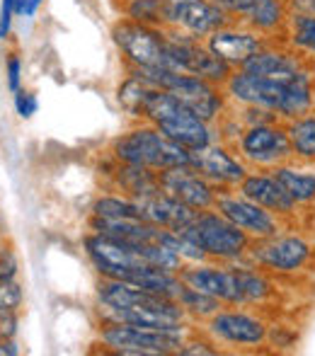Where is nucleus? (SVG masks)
Returning <instances> with one entry per match:
<instances>
[{
	"label": "nucleus",
	"instance_id": "obj_1",
	"mask_svg": "<svg viewBox=\"0 0 315 356\" xmlns=\"http://www.w3.org/2000/svg\"><path fill=\"white\" fill-rule=\"evenodd\" d=\"M223 90L228 102L269 109L282 122H289L315 109V68L298 78H267L236 68Z\"/></svg>",
	"mask_w": 315,
	"mask_h": 356
},
{
	"label": "nucleus",
	"instance_id": "obj_2",
	"mask_svg": "<svg viewBox=\"0 0 315 356\" xmlns=\"http://www.w3.org/2000/svg\"><path fill=\"white\" fill-rule=\"evenodd\" d=\"M245 262L277 279H296L315 272V235L306 228H286L250 243Z\"/></svg>",
	"mask_w": 315,
	"mask_h": 356
},
{
	"label": "nucleus",
	"instance_id": "obj_3",
	"mask_svg": "<svg viewBox=\"0 0 315 356\" xmlns=\"http://www.w3.org/2000/svg\"><path fill=\"white\" fill-rule=\"evenodd\" d=\"M141 119L160 129L170 141L179 143L189 153L199 148H207V145L216 141L211 124L204 122L202 117H197L192 109L184 107L168 90H158V88L151 90L146 104H143Z\"/></svg>",
	"mask_w": 315,
	"mask_h": 356
},
{
	"label": "nucleus",
	"instance_id": "obj_4",
	"mask_svg": "<svg viewBox=\"0 0 315 356\" xmlns=\"http://www.w3.org/2000/svg\"><path fill=\"white\" fill-rule=\"evenodd\" d=\"M129 71L141 75L153 88L168 90L184 107H189L197 117H202L209 124L218 122L228 109V97L223 85L209 83L199 75L172 71V68H129Z\"/></svg>",
	"mask_w": 315,
	"mask_h": 356
},
{
	"label": "nucleus",
	"instance_id": "obj_5",
	"mask_svg": "<svg viewBox=\"0 0 315 356\" xmlns=\"http://www.w3.org/2000/svg\"><path fill=\"white\" fill-rule=\"evenodd\" d=\"M112 155L124 165H136V168H146L153 172H163V170L177 168V165H189V158H192L187 148L170 141L160 129L148 122L122 134L112 143Z\"/></svg>",
	"mask_w": 315,
	"mask_h": 356
},
{
	"label": "nucleus",
	"instance_id": "obj_6",
	"mask_svg": "<svg viewBox=\"0 0 315 356\" xmlns=\"http://www.w3.org/2000/svg\"><path fill=\"white\" fill-rule=\"evenodd\" d=\"M179 235L194 243L207 259L213 262H245L250 250V238L248 233L233 225L226 216H221L216 209H207V211H199L197 218L187 225V228L177 230Z\"/></svg>",
	"mask_w": 315,
	"mask_h": 356
},
{
	"label": "nucleus",
	"instance_id": "obj_7",
	"mask_svg": "<svg viewBox=\"0 0 315 356\" xmlns=\"http://www.w3.org/2000/svg\"><path fill=\"white\" fill-rule=\"evenodd\" d=\"M187 330H153L124 323H102L99 342L122 356H168L177 354Z\"/></svg>",
	"mask_w": 315,
	"mask_h": 356
},
{
	"label": "nucleus",
	"instance_id": "obj_8",
	"mask_svg": "<svg viewBox=\"0 0 315 356\" xmlns=\"http://www.w3.org/2000/svg\"><path fill=\"white\" fill-rule=\"evenodd\" d=\"M112 39L127 68H170L168 34L163 27L119 17L112 24Z\"/></svg>",
	"mask_w": 315,
	"mask_h": 356
},
{
	"label": "nucleus",
	"instance_id": "obj_9",
	"mask_svg": "<svg viewBox=\"0 0 315 356\" xmlns=\"http://www.w3.org/2000/svg\"><path fill=\"white\" fill-rule=\"evenodd\" d=\"M233 150L248 165V170H267L269 172V170L293 160L286 122H264L245 127L233 141Z\"/></svg>",
	"mask_w": 315,
	"mask_h": 356
},
{
	"label": "nucleus",
	"instance_id": "obj_10",
	"mask_svg": "<svg viewBox=\"0 0 315 356\" xmlns=\"http://www.w3.org/2000/svg\"><path fill=\"white\" fill-rule=\"evenodd\" d=\"M207 332L216 344L236 349H262L269 344L272 323L262 313L228 305V310L221 308L207 320Z\"/></svg>",
	"mask_w": 315,
	"mask_h": 356
},
{
	"label": "nucleus",
	"instance_id": "obj_11",
	"mask_svg": "<svg viewBox=\"0 0 315 356\" xmlns=\"http://www.w3.org/2000/svg\"><path fill=\"white\" fill-rule=\"evenodd\" d=\"M165 34H168V58L172 71L199 75V78L216 85H226V80L236 71L223 58H218L202 39L187 37L179 32H168V29H165Z\"/></svg>",
	"mask_w": 315,
	"mask_h": 356
},
{
	"label": "nucleus",
	"instance_id": "obj_12",
	"mask_svg": "<svg viewBox=\"0 0 315 356\" xmlns=\"http://www.w3.org/2000/svg\"><path fill=\"white\" fill-rule=\"evenodd\" d=\"M236 22L211 0H163V29L194 39H207L211 32Z\"/></svg>",
	"mask_w": 315,
	"mask_h": 356
},
{
	"label": "nucleus",
	"instance_id": "obj_13",
	"mask_svg": "<svg viewBox=\"0 0 315 356\" xmlns=\"http://www.w3.org/2000/svg\"><path fill=\"white\" fill-rule=\"evenodd\" d=\"M221 216H226L233 225H238L243 233H248L252 240L257 238H269V235H277L286 228H296L289 220H284L282 216L267 211L259 204H255L252 199L243 197L238 189H218L216 204H213ZM301 228V225H298Z\"/></svg>",
	"mask_w": 315,
	"mask_h": 356
},
{
	"label": "nucleus",
	"instance_id": "obj_14",
	"mask_svg": "<svg viewBox=\"0 0 315 356\" xmlns=\"http://www.w3.org/2000/svg\"><path fill=\"white\" fill-rule=\"evenodd\" d=\"M85 254H88V259L102 279L127 282L134 272L151 267L143 259L136 243H124V240L109 238V235L102 233H92L85 238Z\"/></svg>",
	"mask_w": 315,
	"mask_h": 356
},
{
	"label": "nucleus",
	"instance_id": "obj_15",
	"mask_svg": "<svg viewBox=\"0 0 315 356\" xmlns=\"http://www.w3.org/2000/svg\"><path fill=\"white\" fill-rule=\"evenodd\" d=\"M179 279L194 291H202L207 296H213L223 305H238L245 308L243 279H240L238 264H207V262H189L179 269Z\"/></svg>",
	"mask_w": 315,
	"mask_h": 356
},
{
	"label": "nucleus",
	"instance_id": "obj_16",
	"mask_svg": "<svg viewBox=\"0 0 315 356\" xmlns=\"http://www.w3.org/2000/svg\"><path fill=\"white\" fill-rule=\"evenodd\" d=\"M238 192L243 194V197L252 199L255 204H259V207L267 209V211L282 216L284 220H289V223L296 225V228L303 223L301 209L289 197L284 184L279 182L272 172H267V170H250L243 182L238 184Z\"/></svg>",
	"mask_w": 315,
	"mask_h": 356
},
{
	"label": "nucleus",
	"instance_id": "obj_17",
	"mask_svg": "<svg viewBox=\"0 0 315 356\" xmlns=\"http://www.w3.org/2000/svg\"><path fill=\"white\" fill-rule=\"evenodd\" d=\"M158 182L165 194L187 204L194 211H207L216 204L218 187L209 182L202 172H197L192 165H177V168L163 170V172H158Z\"/></svg>",
	"mask_w": 315,
	"mask_h": 356
},
{
	"label": "nucleus",
	"instance_id": "obj_18",
	"mask_svg": "<svg viewBox=\"0 0 315 356\" xmlns=\"http://www.w3.org/2000/svg\"><path fill=\"white\" fill-rule=\"evenodd\" d=\"M189 165L197 172H202L209 182L216 184L218 189H238V184L250 172L248 165L238 158L236 150L216 141L207 145V148L192 150Z\"/></svg>",
	"mask_w": 315,
	"mask_h": 356
},
{
	"label": "nucleus",
	"instance_id": "obj_19",
	"mask_svg": "<svg viewBox=\"0 0 315 356\" xmlns=\"http://www.w3.org/2000/svg\"><path fill=\"white\" fill-rule=\"evenodd\" d=\"M204 42H207V47L211 49L218 58H223L228 66L240 68L250 56H255L259 49L267 47L272 39L255 32L252 27H248V24H243V22H231V24H226V27L211 32Z\"/></svg>",
	"mask_w": 315,
	"mask_h": 356
},
{
	"label": "nucleus",
	"instance_id": "obj_20",
	"mask_svg": "<svg viewBox=\"0 0 315 356\" xmlns=\"http://www.w3.org/2000/svg\"><path fill=\"white\" fill-rule=\"evenodd\" d=\"M240 68L255 75H267V78H298V75L315 68V63L298 56L284 42H269Z\"/></svg>",
	"mask_w": 315,
	"mask_h": 356
},
{
	"label": "nucleus",
	"instance_id": "obj_21",
	"mask_svg": "<svg viewBox=\"0 0 315 356\" xmlns=\"http://www.w3.org/2000/svg\"><path fill=\"white\" fill-rule=\"evenodd\" d=\"M138 202V209H141V216L143 220L148 223H156L160 228H168V230H182L197 218L199 211L189 209L187 204L177 202L172 199L170 194H165L160 189L158 194H151V197H143V199H136Z\"/></svg>",
	"mask_w": 315,
	"mask_h": 356
},
{
	"label": "nucleus",
	"instance_id": "obj_22",
	"mask_svg": "<svg viewBox=\"0 0 315 356\" xmlns=\"http://www.w3.org/2000/svg\"><path fill=\"white\" fill-rule=\"evenodd\" d=\"M269 172L284 184V189L296 202L301 213L315 211V165L291 160V163L279 165V168L269 170Z\"/></svg>",
	"mask_w": 315,
	"mask_h": 356
},
{
	"label": "nucleus",
	"instance_id": "obj_23",
	"mask_svg": "<svg viewBox=\"0 0 315 356\" xmlns=\"http://www.w3.org/2000/svg\"><path fill=\"white\" fill-rule=\"evenodd\" d=\"M240 22L252 27L255 32L264 34L272 42H282L289 22L286 0H255L252 8Z\"/></svg>",
	"mask_w": 315,
	"mask_h": 356
},
{
	"label": "nucleus",
	"instance_id": "obj_24",
	"mask_svg": "<svg viewBox=\"0 0 315 356\" xmlns=\"http://www.w3.org/2000/svg\"><path fill=\"white\" fill-rule=\"evenodd\" d=\"M286 134L291 141L293 160L315 165V109L286 122Z\"/></svg>",
	"mask_w": 315,
	"mask_h": 356
},
{
	"label": "nucleus",
	"instance_id": "obj_25",
	"mask_svg": "<svg viewBox=\"0 0 315 356\" xmlns=\"http://www.w3.org/2000/svg\"><path fill=\"white\" fill-rule=\"evenodd\" d=\"M282 42L298 56L315 63V15H289Z\"/></svg>",
	"mask_w": 315,
	"mask_h": 356
},
{
	"label": "nucleus",
	"instance_id": "obj_26",
	"mask_svg": "<svg viewBox=\"0 0 315 356\" xmlns=\"http://www.w3.org/2000/svg\"><path fill=\"white\" fill-rule=\"evenodd\" d=\"M117 182L122 187V192L131 199H143L151 197V194L160 192V182H158V172L146 168H136V165H124L117 172Z\"/></svg>",
	"mask_w": 315,
	"mask_h": 356
},
{
	"label": "nucleus",
	"instance_id": "obj_27",
	"mask_svg": "<svg viewBox=\"0 0 315 356\" xmlns=\"http://www.w3.org/2000/svg\"><path fill=\"white\" fill-rule=\"evenodd\" d=\"M151 90H153V85H148L141 75L129 71L127 78L122 80V85H119V90H117V99H119V104H122L124 112L141 119L143 104H146Z\"/></svg>",
	"mask_w": 315,
	"mask_h": 356
},
{
	"label": "nucleus",
	"instance_id": "obj_28",
	"mask_svg": "<svg viewBox=\"0 0 315 356\" xmlns=\"http://www.w3.org/2000/svg\"><path fill=\"white\" fill-rule=\"evenodd\" d=\"M177 303L182 305L184 313H187L189 318H194V320H209L213 313H218V310L223 308L221 300H216L213 296L202 293V291L189 289L187 284H184V289H182V293H179Z\"/></svg>",
	"mask_w": 315,
	"mask_h": 356
},
{
	"label": "nucleus",
	"instance_id": "obj_29",
	"mask_svg": "<svg viewBox=\"0 0 315 356\" xmlns=\"http://www.w3.org/2000/svg\"><path fill=\"white\" fill-rule=\"evenodd\" d=\"M92 216L97 218H143L136 199L117 197V194L99 197L92 207Z\"/></svg>",
	"mask_w": 315,
	"mask_h": 356
},
{
	"label": "nucleus",
	"instance_id": "obj_30",
	"mask_svg": "<svg viewBox=\"0 0 315 356\" xmlns=\"http://www.w3.org/2000/svg\"><path fill=\"white\" fill-rule=\"evenodd\" d=\"M124 17H131L136 22L163 27V0H131L122 8Z\"/></svg>",
	"mask_w": 315,
	"mask_h": 356
},
{
	"label": "nucleus",
	"instance_id": "obj_31",
	"mask_svg": "<svg viewBox=\"0 0 315 356\" xmlns=\"http://www.w3.org/2000/svg\"><path fill=\"white\" fill-rule=\"evenodd\" d=\"M19 305H22V289L13 279L0 282V310H17Z\"/></svg>",
	"mask_w": 315,
	"mask_h": 356
},
{
	"label": "nucleus",
	"instance_id": "obj_32",
	"mask_svg": "<svg viewBox=\"0 0 315 356\" xmlns=\"http://www.w3.org/2000/svg\"><path fill=\"white\" fill-rule=\"evenodd\" d=\"M211 3H216L218 8H221L223 13H226L231 19L240 22V19H243L245 15H248V10L252 8L255 0H211Z\"/></svg>",
	"mask_w": 315,
	"mask_h": 356
},
{
	"label": "nucleus",
	"instance_id": "obj_33",
	"mask_svg": "<svg viewBox=\"0 0 315 356\" xmlns=\"http://www.w3.org/2000/svg\"><path fill=\"white\" fill-rule=\"evenodd\" d=\"M15 107H17L19 117L29 119L39 109V102H37V97H34L32 92H27V90H17V92H15Z\"/></svg>",
	"mask_w": 315,
	"mask_h": 356
},
{
	"label": "nucleus",
	"instance_id": "obj_34",
	"mask_svg": "<svg viewBox=\"0 0 315 356\" xmlns=\"http://www.w3.org/2000/svg\"><path fill=\"white\" fill-rule=\"evenodd\" d=\"M179 356H197V354H202V356H213V354H218V349L213 347L211 342H189V339H184L182 342V347H179Z\"/></svg>",
	"mask_w": 315,
	"mask_h": 356
},
{
	"label": "nucleus",
	"instance_id": "obj_35",
	"mask_svg": "<svg viewBox=\"0 0 315 356\" xmlns=\"http://www.w3.org/2000/svg\"><path fill=\"white\" fill-rule=\"evenodd\" d=\"M15 332H17V313L0 310V339H13Z\"/></svg>",
	"mask_w": 315,
	"mask_h": 356
},
{
	"label": "nucleus",
	"instance_id": "obj_36",
	"mask_svg": "<svg viewBox=\"0 0 315 356\" xmlns=\"http://www.w3.org/2000/svg\"><path fill=\"white\" fill-rule=\"evenodd\" d=\"M13 15H15V0H3V8H0V39H5L10 34Z\"/></svg>",
	"mask_w": 315,
	"mask_h": 356
},
{
	"label": "nucleus",
	"instance_id": "obj_37",
	"mask_svg": "<svg viewBox=\"0 0 315 356\" xmlns=\"http://www.w3.org/2000/svg\"><path fill=\"white\" fill-rule=\"evenodd\" d=\"M17 274V259L13 252H0V282L5 279H15Z\"/></svg>",
	"mask_w": 315,
	"mask_h": 356
},
{
	"label": "nucleus",
	"instance_id": "obj_38",
	"mask_svg": "<svg viewBox=\"0 0 315 356\" xmlns=\"http://www.w3.org/2000/svg\"><path fill=\"white\" fill-rule=\"evenodd\" d=\"M289 15H315V0H286Z\"/></svg>",
	"mask_w": 315,
	"mask_h": 356
},
{
	"label": "nucleus",
	"instance_id": "obj_39",
	"mask_svg": "<svg viewBox=\"0 0 315 356\" xmlns=\"http://www.w3.org/2000/svg\"><path fill=\"white\" fill-rule=\"evenodd\" d=\"M8 85L13 92L19 90V58L17 56H13L8 61Z\"/></svg>",
	"mask_w": 315,
	"mask_h": 356
},
{
	"label": "nucleus",
	"instance_id": "obj_40",
	"mask_svg": "<svg viewBox=\"0 0 315 356\" xmlns=\"http://www.w3.org/2000/svg\"><path fill=\"white\" fill-rule=\"evenodd\" d=\"M3 354L15 356V354H19V349L15 347V344L10 342V339H3V342H0V356H3Z\"/></svg>",
	"mask_w": 315,
	"mask_h": 356
},
{
	"label": "nucleus",
	"instance_id": "obj_41",
	"mask_svg": "<svg viewBox=\"0 0 315 356\" xmlns=\"http://www.w3.org/2000/svg\"><path fill=\"white\" fill-rule=\"evenodd\" d=\"M15 15H29V0H15Z\"/></svg>",
	"mask_w": 315,
	"mask_h": 356
},
{
	"label": "nucleus",
	"instance_id": "obj_42",
	"mask_svg": "<svg viewBox=\"0 0 315 356\" xmlns=\"http://www.w3.org/2000/svg\"><path fill=\"white\" fill-rule=\"evenodd\" d=\"M39 5H42V0H29V17H32V15L37 13Z\"/></svg>",
	"mask_w": 315,
	"mask_h": 356
}]
</instances>
